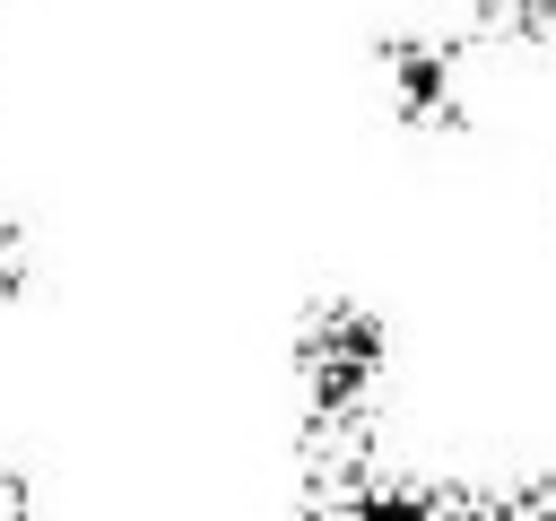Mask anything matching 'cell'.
<instances>
[{"label":"cell","instance_id":"1","mask_svg":"<svg viewBox=\"0 0 556 521\" xmlns=\"http://www.w3.org/2000/svg\"><path fill=\"white\" fill-rule=\"evenodd\" d=\"M287 373H295V443H356L382 434V391H391V321L356 295H313L287 330Z\"/></svg>","mask_w":556,"mask_h":521},{"label":"cell","instance_id":"2","mask_svg":"<svg viewBox=\"0 0 556 521\" xmlns=\"http://www.w3.org/2000/svg\"><path fill=\"white\" fill-rule=\"evenodd\" d=\"M478 35L469 26H382L374 35V78L382 113L417 139H460L478 122Z\"/></svg>","mask_w":556,"mask_h":521},{"label":"cell","instance_id":"3","mask_svg":"<svg viewBox=\"0 0 556 521\" xmlns=\"http://www.w3.org/2000/svg\"><path fill=\"white\" fill-rule=\"evenodd\" d=\"M460 521H556L547 478H460Z\"/></svg>","mask_w":556,"mask_h":521},{"label":"cell","instance_id":"4","mask_svg":"<svg viewBox=\"0 0 556 521\" xmlns=\"http://www.w3.org/2000/svg\"><path fill=\"white\" fill-rule=\"evenodd\" d=\"M469 35L478 43H556V0H469Z\"/></svg>","mask_w":556,"mask_h":521},{"label":"cell","instance_id":"5","mask_svg":"<svg viewBox=\"0 0 556 521\" xmlns=\"http://www.w3.org/2000/svg\"><path fill=\"white\" fill-rule=\"evenodd\" d=\"M26 287H35V234L0 217V304H17Z\"/></svg>","mask_w":556,"mask_h":521},{"label":"cell","instance_id":"6","mask_svg":"<svg viewBox=\"0 0 556 521\" xmlns=\"http://www.w3.org/2000/svg\"><path fill=\"white\" fill-rule=\"evenodd\" d=\"M0 521H35V495H26L17 469H0Z\"/></svg>","mask_w":556,"mask_h":521}]
</instances>
